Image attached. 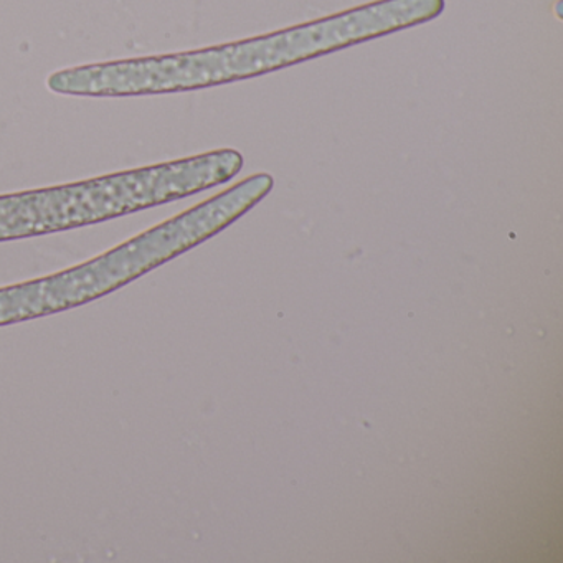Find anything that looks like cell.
<instances>
[{
    "label": "cell",
    "mask_w": 563,
    "mask_h": 563,
    "mask_svg": "<svg viewBox=\"0 0 563 563\" xmlns=\"http://www.w3.org/2000/svg\"><path fill=\"white\" fill-rule=\"evenodd\" d=\"M273 186L269 174H255L90 262L0 288V325L67 311L117 291L222 232L268 196Z\"/></svg>",
    "instance_id": "1"
},
{
    "label": "cell",
    "mask_w": 563,
    "mask_h": 563,
    "mask_svg": "<svg viewBox=\"0 0 563 563\" xmlns=\"http://www.w3.org/2000/svg\"><path fill=\"white\" fill-rule=\"evenodd\" d=\"M243 169L235 150L121 170L97 179L0 196V242L95 225L230 183Z\"/></svg>",
    "instance_id": "2"
},
{
    "label": "cell",
    "mask_w": 563,
    "mask_h": 563,
    "mask_svg": "<svg viewBox=\"0 0 563 563\" xmlns=\"http://www.w3.org/2000/svg\"><path fill=\"white\" fill-rule=\"evenodd\" d=\"M444 0H377L275 34L194 51L197 90L282 70L351 45L433 21Z\"/></svg>",
    "instance_id": "3"
}]
</instances>
